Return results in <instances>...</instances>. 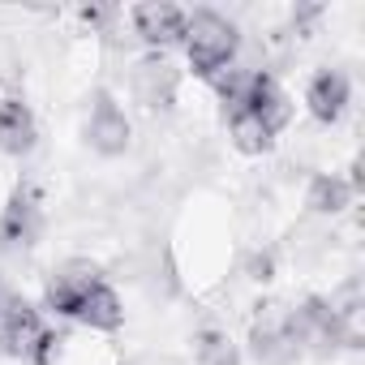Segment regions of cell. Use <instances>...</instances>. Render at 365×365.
<instances>
[{"mask_svg": "<svg viewBox=\"0 0 365 365\" xmlns=\"http://www.w3.org/2000/svg\"><path fill=\"white\" fill-rule=\"evenodd\" d=\"M180 48H185V56H190L198 78H220L224 69H232L241 35H237V26L224 14L202 9V14H194L185 22V39H180Z\"/></svg>", "mask_w": 365, "mask_h": 365, "instance_id": "obj_1", "label": "cell"}, {"mask_svg": "<svg viewBox=\"0 0 365 365\" xmlns=\"http://www.w3.org/2000/svg\"><path fill=\"white\" fill-rule=\"evenodd\" d=\"M61 339L43 327L39 309L26 305L22 297H9L5 314H0V352L5 356H22V361H35V365H48L52 348Z\"/></svg>", "mask_w": 365, "mask_h": 365, "instance_id": "obj_2", "label": "cell"}, {"mask_svg": "<svg viewBox=\"0 0 365 365\" xmlns=\"http://www.w3.org/2000/svg\"><path fill=\"white\" fill-rule=\"evenodd\" d=\"M129 133L133 129H129V116L120 112V103L108 91H95L91 95V112H86V146L95 155L116 159V155L129 150Z\"/></svg>", "mask_w": 365, "mask_h": 365, "instance_id": "obj_3", "label": "cell"}, {"mask_svg": "<svg viewBox=\"0 0 365 365\" xmlns=\"http://www.w3.org/2000/svg\"><path fill=\"white\" fill-rule=\"evenodd\" d=\"M43 232V202L35 185H18L0 211V245L5 250H31Z\"/></svg>", "mask_w": 365, "mask_h": 365, "instance_id": "obj_4", "label": "cell"}, {"mask_svg": "<svg viewBox=\"0 0 365 365\" xmlns=\"http://www.w3.org/2000/svg\"><path fill=\"white\" fill-rule=\"evenodd\" d=\"M129 86H133V99L146 108V112H168L176 103V86H180V73L172 69V61L163 52H150L142 56L133 69H129Z\"/></svg>", "mask_w": 365, "mask_h": 365, "instance_id": "obj_5", "label": "cell"}, {"mask_svg": "<svg viewBox=\"0 0 365 365\" xmlns=\"http://www.w3.org/2000/svg\"><path fill=\"white\" fill-rule=\"evenodd\" d=\"M250 344H254V356L267 361V365L292 356L297 344H292V318H288V305H279V301L258 305V318H254V327H250Z\"/></svg>", "mask_w": 365, "mask_h": 365, "instance_id": "obj_6", "label": "cell"}, {"mask_svg": "<svg viewBox=\"0 0 365 365\" xmlns=\"http://www.w3.org/2000/svg\"><path fill=\"white\" fill-rule=\"evenodd\" d=\"M185 22L190 14L168 5V0H146V5L133 9V31L150 43V48H172L185 39Z\"/></svg>", "mask_w": 365, "mask_h": 365, "instance_id": "obj_7", "label": "cell"}, {"mask_svg": "<svg viewBox=\"0 0 365 365\" xmlns=\"http://www.w3.org/2000/svg\"><path fill=\"white\" fill-rule=\"evenodd\" d=\"M103 275H99V267H91V262H69V267H61V275H52L48 279V309H56V314H73V305L99 284Z\"/></svg>", "mask_w": 365, "mask_h": 365, "instance_id": "obj_8", "label": "cell"}, {"mask_svg": "<svg viewBox=\"0 0 365 365\" xmlns=\"http://www.w3.org/2000/svg\"><path fill=\"white\" fill-rule=\"evenodd\" d=\"M305 103H309V116L322 120V125H335L344 112H348V78L339 69H322L314 73L309 91H305Z\"/></svg>", "mask_w": 365, "mask_h": 365, "instance_id": "obj_9", "label": "cell"}, {"mask_svg": "<svg viewBox=\"0 0 365 365\" xmlns=\"http://www.w3.org/2000/svg\"><path fill=\"white\" fill-rule=\"evenodd\" d=\"M69 318L82 322V327H91V331H120V322H125V305H120L116 288H108V284L99 279V284L73 305Z\"/></svg>", "mask_w": 365, "mask_h": 365, "instance_id": "obj_10", "label": "cell"}, {"mask_svg": "<svg viewBox=\"0 0 365 365\" xmlns=\"http://www.w3.org/2000/svg\"><path fill=\"white\" fill-rule=\"evenodd\" d=\"M35 116L22 99H0V150L5 155H31L35 150Z\"/></svg>", "mask_w": 365, "mask_h": 365, "instance_id": "obj_11", "label": "cell"}, {"mask_svg": "<svg viewBox=\"0 0 365 365\" xmlns=\"http://www.w3.org/2000/svg\"><path fill=\"white\" fill-rule=\"evenodd\" d=\"M245 112H254L271 133H279V129H288V120H292V99L279 91V82H275L271 73H258V82H254V91H250Z\"/></svg>", "mask_w": 365, "mask_h": 365, "instance_id": "obj_12", "label": "cell"}, {"mask_svg": "<svg viewBox=\"0 0 365 365\" xmlns=\"http://www.w3.org/2000/svg\"><path fill=\"white\" fill-rule=\"evenodd\" d=\"M352 185L344 176H335V172H322V176H314L309 180V190H305V207L314 211V215H339V211H348L352 207Z\"/></svg>", "mask_w": 365, "mask_h": 365, "instance_id": "obj_13", "label": "cell"}, {"mask_svg": "<svg viewBox=\"0 0 365 365\" xmlns=\"http://www.w3.org/2000/svg\"><path fill=\"white\" fill-rule=\"evenodd\" d=\"M228 138H232V146H237L241 155H267V150L275 146V133H271L254 112L228 116Z\"/></svg>", "mask_w": 365, "mask_h": 365, "instance_id": "obj_14", "label": "cell"}, {"mask_svg": "<svg viewBox=\"0 0 365 365\" xmlns=\"http://www.w3.org/2000/svg\"><path fill=\"white\" fill-rule=\"evenodd\" d=\"M194 356H198V365H241V348L220 327H202L194 335Z\"/></svg>", "mask_w": 365, "mask_h": 365, "instance_id": "obj_15", "label": "cell"}]
</instances>
